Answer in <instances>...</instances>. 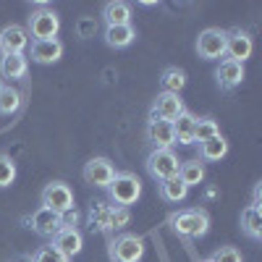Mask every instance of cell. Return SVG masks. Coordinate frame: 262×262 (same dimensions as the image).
<instances>
[{"instance_id": "obj_1", "label": "cell", "mask_w": 262, "mask_h": 262, "mask_svg": "<svg viewBox=\"0 0 262 262\" xmlns=\"http://www.w3.org/2000/svg\"><path fill=\"white\" fill-rule=\"evenodd\" d=\"M107 196H111V202L113 207H131V205H137V200L142 196V181L137 173H131V170H123L118 173L116 170V176L113 181L107 184Z\"/></svg>"}, {"instance_id": "obj_2", "label": "cell", "mask_w": 262, "mask_h": 262, "mask_svg": "<svg viewBox=\"0 0 262 262\" xmlns=\"http://www.w3.org/2000/svg\"><path fill=\"white\" fill-rule=\"evenodd\" d=\"M170 228L184 238H200L210 231V215L202 207H189L170 215Z\"/></svg>"}, {"instance_id": "obj_3", "label": "cell", "mask_w": 262, "mask_h": 262, "mask_svg": "<svg viewBox=\"0 0 262 262\" xmlns=\"http://www.w3.org/2000/svg\"><path fill=\"white\" fill-rule=\"evenodd\" d=\"M149 179L155 181H165V179H173L179 176V168H181V160L176 158L173 149H152L147 155V163H144Z\"/></svg>"}, {"instance_id": "obj_4", "label": "cell", "mask_w": 262, "mask_h": 262, "mask_svg": "<svg viewBox=\"0 0 262 262\" xmlns=\"http://www.w3.org/2000/svg\"><path fill=\"white\" fill-rule=\"evenodd\" d=\"M42 207L50 210V212H58V215H66L74 210V191L66 181H50L45 189H42Z\"/></svg>"}, {"instance_id": "obj_5", "label": "cell", "mask_w": 262, "mask_h": 262, "mask_svg": "<svg viewBox=\"0 0 262 262\" xmlns=\"http://www.w3.org/2000/svg\"><path fill=\"white\" fill-rule=\"evenodd\" d=\"M58 29H60V18H58V13H55L53 8L39 6V8L32 11V16H29V29H27V32H29L34 39H55Z\"/></svg>"}, {"instance_id": "obj_6", "label": "cell", "mask_w": 262, "mask_h": 262, "mask_svg": "<svg viewBox=\"0 0 262 262\" xmlns=\"http://www.w3.org/2000/svg\"><path fill=\"white\" fill-rule=\"evenodd\" d=\"M226 39H228V32L226 29H217V27H210L205 32H200L196 37V55L202 60H217L226 55Z\"/></svg>"}, {"instance_id": "obj_7", "label": "cell", "mask_w": 262, "mask_h": 262, "mask_svg": "<svg viewBox=\"0 0 262 262\" xmlns=\"http://www.w3.org/2000/svg\"><path fill=\"white\" fill-rule=\"evenodd\" d=\"M111 254L116 262H139L144 257V242H142V236L137 233H123L118 236L113 247H111Z\"/></svg>"}, {"instance_id": "obj_8", "label": "cell", "mask_w": 262, "mask_h": 262, "mask_svg": "<svg viewBox=\"0 0 262 262\" xmlns=\"http://www.w3.org/2000/svg\"><path fill=\"white\" fill-rule=\"evenodd\" d=\"M81 176H84V181L90 184V186L107 189V184H111L113 176H116V165L107 160V158H92L90 163L84 165Z\"/></svg>"}, {"instance_id": "obj_9", "label": "cell", "mask_w": 262, "mask_h": 262, "mask_svg": "<svg viewBox=\"0 0 262 262\" xmlns=\"http://www.w3.org/2000/svg\"><path fill=\"white\" fill-rule=\"evenodd\" d=\"M252 50H254V42H252L249 32H244V29H231L228 32V39H226V60L244 63V60L252 58Z\"/></svg>"}, {"instance_id": "obj_10", "label": "cell", "mask_w": 262, "mask_h": 262, "mask_svg": "<svg viewBox=\"0 0 262 262\" xmlns=\"http://www.w3.org/2000/svg\"><path fill=\"white\" fill-rule=\"evenodd\" d=\"M29 48V32L18 24H11L0 29V53L3 55H24Z\"/></svg>"}, {"instance_id": "obj_11", "label": "cell", "mask_w": 262, "mask_h": 262, "mask_svg": "<svg viewBox=\"0 0 262 262\" xmlns=\"http://www.w3.org/2000/svg\"><path fill=\"white\" fill-rule=\"evenodd\" d=\"M184 113V100L181 95H170V92H160L152 102V111H149V118H160V121H176L179 116Z\"/></svg>"}, {"instance_id": "obj_12", "label": "cell", "mask_w": 262, "mask_h": 262, "mask_svg": "<svg viewBox=\"0 0 262 262\" xmlns=\"http://www.w3.org/2000/svg\"><path fill=\"white\" fill-rule=\"evenodd\" d=\"M29 228L37 233V236H45V238H53L60 228H63V215L58 212H50L45 207H39L37 212H32V217H27Z\"/></svg>"}, {"instance_id": "obj_13", "label": "cell", "mask_w": 262, "mask_h": 262, "mask_svg": "<svg viewBox=\"0 0 262 262\" xmlns=\"http://www.w3.org/2000/svg\"><path fill=\"white\" fill-rule=\"evenodd\" d=\"M147 142L155 149H170L173 144H176L173 123L170 121H160V118H149V123H147Z\"/></svg>"}, {"instance_id": "obj_14", "label": "cell", "mask_w": 262, "mask_h": 262, "mask_svg": "<svg viewBox=\"0 0 262 262\" xmlns=\"http://www.w3.org/2000/svg\"><path fill=\"white\" fill-rule=\"evenodd\" d=\"M53 247L60 249L66 257H76L84 249V236L76 226H63L55 236H53Z\"/></svg>"}, {"instance_id": "obj_15", "label": "cell", "mask_w": 262, "mask_h": 262, "mask_svg": "<svg viewBox=\"0 0 262 262\" xmlns=\"http://www.w3.org/2000/svg\"><path fill=\"white\" fill-rule=\"evenodd\" d=\"M215 79H217V86L226 92L236 90L238 84H242L247 79V71H244V63H233V60H221V66H217L215 71Z\"/></svg>"}, {"instance_id": "obj_16", "label": "cell", "mask_w": 262, "mask_h": 262, "mask_svg": "<svg viewBox=\"0 0 262 262\" xmlns=\"http://www.w3.org/2000/svg\"><path fill=\"white\" fill-rule=\"evenodd\" d=\"M63 55V42L55 39H32V60L39 66H50L58 63Z\"/></svg>"}, {"instance_id": "obj_17", "label": "cell", "mask_w": 262, "mask_h": 262, "mask_svg": "<svg viewBox=\"0 0 262 262\" xmlns=\"http://www.w3.org/2000/svg\"><path fill=\"white\" fill-rule=\"evenodd\" d=\"M102 18L107 27H126L131 24V6L123 3V0H111L102 8Z\"/></svg>"}, {"instance_id": "obj_18", "label": "cell", "mask_w": 262, "mask_h": 262, "mask_svg": "<svg viewBox=\"0 0 262 262\" xmlns=\"http://www.w3.org/2000/svg\"><path fill=\"white\" fill-rule=\"evenodd\" d=\"M105 45L107 48H116V50H123V48H128L131 42L137 39V29L131 27V24H126V27H105Z\"/></svg>"}, {"instance_id": "obj_19", "label": "cell", "mask_w": 262, "mask_h": 262, "mask_svg": "<svg viewBox=\"0 0 262 262\" xmlns=\"http://www.w3.org/2000/svg\"><path fill=\"white\" fill-rule=\"evenodd\" d=\"M228 142L226 137H210L205 142H200V160H207V163H217V160H223L228 155Z\"/></svg>"}, {"instance_id": "obj_20", "label": "cell", "mask_w": 262, "mask_h": 262, "mask_svg": "<svg viewBox=\"0 0 262 262\" xmlns=\"http://www.w3.org/2000/svg\"><path fill=\"white\" fill-rule=\"evenodd\" d=\"M29 71L27 55H3L0 58V76L3 79H24Z\"/></svg>"}, {"instance_id": "obj_21", "label": "cell", "mask_w": 262, "mask_h": 262, "mask_svg": "<svg viewBox=\"0 0 262 262\" xmlns=\"http://www.w3.org/2000/svg\"><path fill=\"white\" fill-rule=\"evenodd\" d=\"M179 179L184 186H200L205 181V163L200 158H194V160H184L181 168H179Z\"/></svg>"}, {"instance_id": "obj_22", "label": "cell", "mask_w": 262, "mask_h": 262, "mask_svg": "<svg viewBox=\"0 0 262 262\" xmlns=\"http://www.w3.org/2000/svg\"><path fill=\"white\" fill-rule=\"evenodd\" d=\"M194 126H196V116H191L189 111H184L173 121V137H176L179 144H194Z\"/></svg>"}, {"instance_id": "obj_23", "label": "cell", "mask_w": 262, "mask_h": 262, "mask_svg": "<svg viewBox=\"0 0 262 262\" xmlns=\"http://www.w3.org/2000/svg\"><path fill=\"white\" fill-rule=\"evenodd\" d=\"M160 86L163 92H170V95H181V90L186 86V74L179 66H168V69L160 74Z\"/></svg>"}, {"instance_id": "obj_24", "label": "cell", "mask_w": 262, "mask_h": 262, "mask_svg": "<svg viewBox=\"0 0 262 262\" xmlns=\"http://www.w3.org/2000/svg\"><path fill=\"white\" fill-rule=\"evenodd\" d=\"M242 231L252 238V242H259L262 238V212L257 210V207H244V212H242Z\"/></svg>"}, {"instance_id": "obj_25", "label": "cell", "mask_w": 262, "mask_h": 262, "mask_svg": "<svg viewBox=\"0 0 262 262\" xmlns=\"http://www.w3.org/2000/svg\"><path fill=\"white\" fill-rule=\"evenodd\" d=\"M186 194H189V186H184L179 176L160 181V196H163L165 202H184Z\"/></svg>"}, {"instance_id": "obj_26", "label": "cell", "mask_w": 262, "mask_h": 262, "mask_svg": "<svg viewBox=\"0 0 262 262\" xmlns=\"http://www.w3.org/2000/svg\"><path fill=\"white\" fill-rule=\"evenodd\" d=\"M221 134V126L212 116H205V118H196V126H194V142H205L210 137H217Z\"/></svg>"}, {"instance_id": "obj_27", "label": "cell", "mask_w": 262, "mask_h": 262, "mask_svg": "<svg viewBox=\"0 0 262 262\" xmlns=\"http://www.w3.org/2000/svg\"><path fill=\"white\" fill-rule=\"evenodd\" d=\"M18 107H21L18 90H13V86H3V92H0V113H3V116H13Z\"/></svg>"}, {"instance_id": "obj_28", "label": "cell", "mask_w": 262, "mask_h": 262, "mask_svg": "<svg viewBox=\"0 0 262 262\" xmlns=\"http://www.w3.org/2000/svg\"><path fill=\"white\" fill-rule=\"evenodd\" d=\"M32 262H71V257H66L60 249H55L53 244H48V247H39L32 254Z\"/></svg>"}, {"instance_id": "obj_29", "label": "cell", "mask_w": 262, "mask_h": 262, "mask_svg": "<svg viewBox=\"0 0 262 262\" xmlns=\"http://www.w3.org/2000/svg\"><path fill=\"white\" fill-rule=\"evenodd\" d=\"M128 221H131V212H128L126 207H113V205H111V212H107V226H105V231H121Z\"/></svg>"}, {"instance_id": "obj_30", "label": "cell", "mask_w": 262, "mask_h": 262, "mask_svg": "<svg viewBox=\"0 0 262 262\" xmlns=\"http://www.w3.org/2000/svg\"><path fill=\"white\" fill-rule=\"evenodd\" d=\"M16 181V163L8 155H0V189H6Z\"/></svg>"}, {"instance_id": "obj_31", "label": "cell", "mask_w": 262, "mask_h": 262, "mask_svg": "<svg viewBox=\"0 0 262 262\" xmlns=\"http://www.w3.org/2000/svg\"><path fill=\"white\" fill-rule=\"evenodd\" d=\"M107 212H111V205H105V202H95V205H92V212H90L92 228L105 231V226H107Z\"/></svg>"}, {"instance_id": "obj_32", "label": "cell", "mask_w": 262, "mask_h": 262, "mask_svg": "<svg viewBox=\"0 0 262 262\" xmlns=\"http://www.w3.org/2000/svg\"><path fill=\"white\" fill-rule=\"evenodd\" d=\"M210 259L212 262H244L242 259V252H238L236 247H221Z\"/></svg>"}, {"instance_id": "obj_33", "label": "cell", "mask_w": 262, "mask_h": 262, "mask_svg": "<svg viewBox=\"0 0 262 262\" xmlns=\"http://www.w3.org/2000/svg\"><path fill=\"white\" fill-rule=\"evenodd\" d=\"M95 32H97V21H95V18H81V21H79V37H81V39L92 37Z\"/></svg>"}, {"instance_id": "obj_34", "label": "cell", "mask_w": 262, "mask_h": 262, "mask_svg": "<svg viewBox=\"0 0 262 262\" xmlns=\"http://www.w3.org/2000/svg\"><path fill=\"white\" fill-rule=\"evenodd\" d=\"M3 86H6V84H3V79H0V92H3Z\"/></svg>"}, {"instance_id": "obj_35", "label": "cell", "mask_w": 262, "mask_h": 262, "mask_svg": "<svg viewBox=\"0 0 262 262\" xmlns=\"http://www.w3.org/2000/svg\"><path fill=\"white\" fill-rule=\"evenodd\" d=\"M202 262H212V259H202Z\"/></svg>"}]
</instances>
